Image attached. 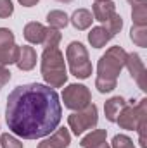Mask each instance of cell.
<instances>
[{
  "label": "cell",
  "mask_w": 147,
  "mask_h": 148,
  "mask_svg": "<svg viewBox=\"0 0 147 148\" xmlns=\"http://www.w3.org/2000/svg\"><path fill=\"white\" fill-rule=\"evenodd\" d=\"M61 33L59 29H54V28H47V33H45V40H43V48H49V47H59V41H61Z\"/></svg>",
  "instance_id": "44dd1931"
},
{
  "label": "cell",
  "mask_w": 147,
  "mask_h": 148,
  "mask_svg": "<svg viewBox=\"0 0 147 148\" xmlns=\"http://www.w3.org/2000/svg\"><path fill=\"white\" fill-rule=\"evenodd\" d=\"M111 38H112V35L107 31L106 26H95L88 33V41H90V45L94 48H102Z\"/></svg>",
  "instance_id": "5bb4252c"
},
{
  "label": "cell",
  "mask_w": 147,
  "mask_h": 148,
  "mask_svg": "<svg viewBox=\"0 0 147 148\" xmlns=\"http://www.w3.org/2000/svg\"><path fill=\"white\" fill-rule=\"evenodd\" d=\"M69 21H71V24H73L78 31H85V29H88V28L92 26L94 16H92V12L87 10V9H78V10L73 12V16L69 17Z\"/></svg>",
  "instance_id": "4fadbf2b"
},
{
  "label": "cell",
  "mask_w": 147,
  "mask_h": 148,
  "mask_svg": "<svg viewBox=\"0 0 147 148\" xmlns=\"http://www.w3.org/2000/svg\"><path fill=\"white\" fill-rule=\"evenodd\" d=\"M126 105V100L123 97H112L104 103V112H106V119L109 122H116L118 114L121 112V109Z\"/></svg>",
  "instance_id": "9a60e30c"
},
{
  "label": "cell",
  "mask_w": 147,
  "mask_h": 148,
  "mask_svg": "<svg viewBox=\"0 0 147 148\" xmlns=\"http://www.w3.org/2000/svg\"><path fill=\"white\" fill-rule=\"evenodd\" d=\"M104 26L107 28V31H109L112 36H116V35L121 31V28H123V19H121V16L114 14L107 23H104Z\"/></svg>",
  "instance_id": "7402d4cb"
},
{
  "label": "cell",
  "mask_w": 147,
  "mask_h": 148,
  "mask_svg": "<svg viewBox=\"0 0 147 148\" xmlns=\"http://www.w3.org/2000/svg\"><path fill=\"white\" fill-rule=\"evenodd\" d=\"M62 102L64 107L69 110H83L88 103H92V93L85 84H68L62 91Z\"/></svg>",
  "instance_id": "8992f818"
},
{
  "label": "cell",
  "mask_w": 147,
  "mask_h": 148,
  "mask_svg": "<svg viewBox=\"0 0 147 148\" xmlns=\"http://www.w3.org/2000/svg\"><path fill=\"white\" fill-rule=\"evenodd\" d=\"M92 148H111V147L107 141H102V143H99V145H95V147H92Z\"/></svg>",
  "instance_id": "f1b7e54d"
},
{
  "label": "cell",
  "mask_w": 147,
  "mask_h": 148,
  "mask_svg": "<svg viewBox=\"0 0 147 148\" xmlns=\"http://www.w3.org/2000/svg\"><path fill=\"white\" fill-rule=\"evenodd\" d=\"M125 67L130 71L132 77L137 81L139 88L140 90H146V66H144L140 55L139 53H128L126 62H125Z\"/></svg>",
  "instance_id": "ba28073f"
},
{
  "label": "cell",
  "mask_w": 147,
  "mask_h": 148,
  "mask_svg": "<svg viewBox=\"0 0 147 148\" xmlns=\"http://www.w3.org/2000/svg\"><path fill=\"white\" fill-rule=\"evenodd\" d=\"M71 143V134L66 127H61V129H55L47 140L40 141L38 148H68Z\"/></svg>",
  "instance_id": "9c48e42d"
},
{
  "label": "cell",
  "mask_w": 147,
  "mask_h": 148,
  "mask_svg": "<svg viewBox=\"0 0 147 148\" xmlns=\"http://www.w3.org/2000/svg\"><path fill=\"white\" fill-rule=\"evenodd\" d=\"M94 21L99 23H107L111 17L116 14V5L111 0H102V2H95L94 3Z\"/></svg>",
  "instance_id": "8fae6325"
},
{
  "label": "cell",
  "mask_w": 147,
  "mask_h": 148,
  "mask_svg": "<svg viewBox=\"0 0 147 148\" xmlns=\"http://www.w3.org/2000/svg\"><path fill=\"white\" fill-rule=\"evenodd\" d=\"M66 59L69 64V71L78 79H87L92 74V62L88 59V52L80 41H71L66 48Z\"/></svg>",
  "instance_id": "277c9868"
},
{
  "label": "cell",
  "mask_w": 147,
  "mask_h": 148,
  "mask_svg": "<svg viewBox=\"0 0 147 148\" xmlns=\"http://www.w3.org/2000/svg\"><path fill=\"white\" fill-rule=\"evenodd\" d=\"M142 114H147V98H142L137 105L133 103V100H130V103L126 102V105L118 114L116 122H118V126L121 129L135 131L137 124H139V119H140Z\"/></svg>",
  "instance_id": "52a82bcc"
},
{
  "label": "cell",
  "mask_w": 147,
  "mask_h": 148,
  "mask_svg": "<svg viewBox=\"0 0 147 148\" xmlns=\"http://www.w3.org/2000/svg\"><path fill=\"white\" fill-rule=\"evenodd\" d=\"M106 138H107L106 129H94L92 133H88L87 136L81 138L80 145H81V148H92L95 145H99V143H102V141H106Z\"/></svg>",
  "instance_id": "e0dca14e"
},
{
  "label": "cell",
  "mask_w": 147,
  "mask_h": 148,
  "mask_svg": "<svg viewBox=\"0 0 147 148\" xmlns=\"http://www.w3.org/2000/svg\"><path fill=\"white\" fill-rule=\"evenodd\" d=\"M42 76L45 83L50 88H61L68 81V73H66V62L64 55L59 50V47H49L43 48L42 53Z\"/></svg>",
  "instance_id": "3957f363"
},
{
  "label": "cell",
  "mask_w": 147,
  "mask_h": 148,
  "mask_svg": "<svg viewBox=\"0 0 147 148\" xmlns=\"http://www.w3.org/2000/svg\"><path fill=\"white\" fill-rule=\"evenodd\" d=\"M62 117V105L54 88L42 83L16 86L7 97L5 122L12 134L38 140L54 133Z\"/></svg>",
  "instance_id": "6da1fadb"
},
{
  "label": "cell",
  "mask_w": 147,
  "mask_h": 148,
  "mask_svg": "<svg viewBox=\"0 0 147 148\" xmlns=\"http://www.w3.org/2000/svg\"><path fill=\"white\" fill-rule=\"evenodd\" d=\"M12 45H16L14 33L9 28H0V48H9Z\"/></svg>",
  "instance_id": "603a6c76"
},
{
  "label": "cell",
  "mask_w": 147,
  "mask_h": 148,
  "mask_svg": "<svg viewBox=\"0 0 147 148\" xmlns=\"http://www.w3.org/2000/svg\"><path fill=\"white\" fill-rule=\"evenodd\" d=\"M99 114H97V105L88 103L83 110H76L68 117V126L73 131V134L80 136L88 129H94L97 126Z\"/></svg>",
  "instance_id": "5b68a950"
},
{
  "label": "cell",
  "mask_w": 147,
  "mask_h": 148,
  "mask_svg": "<svg viewBox=\"0 0 147 148\" xmlns=\"http://www.w3.org/2000/svg\"><path fill=\"white\" fill-rule=\"evenodd\" d=\"M45 33H47V28L37 21H31L24 26V38L31 45H42L45 40Z\"/></svg>",
  "instance_id": "7c38bea8"
},
{
  "label": "cell",
  "mask_w": 147,
  "mask_h": 148,
  "mask_svg": "<svg viewBox=\"0 0 147 148\" xmlns=\"http://www.w3.org/2000/svg\"><path fill=\"white\" fill-rule=\"evenodd\" d=\"M57 2H61V3H69V2H73V0H57Z\"/></svg>",
  "instance_id": "4dcf8cb0"
},
{
  "label": "cell",
  "mask_w": 147,
  "mask_h": 148,
  "mask_svg": "<svg viewBox=\"0 0 147 148\" xmlns=\"http://www.w3.org/2000/svg\"><path fill=\"white\" fill-rule=\"evenodd\" d=\"M14 12V5L10 0H0V19H5L9 16H12Z\"/></svg>",
  "instance_id": "484cf974"
},
{
  "label": "cell",
  "mask_w": 147,
  "mask_h": 148,
  "mask_svg": "<svg viewBox=\"0 0 147 148\" xmlns=\"http://www.w3.org/2000/svg\"><path fill=\"white\" fill-rule=\"evenodd\" d=\"M132 19L135 26H147V2L132 5Z\"/></svg>",
  "instance_id": "ffe728a7"
},
{
  "label": "cell",
  "mask_w": 147,
  "mask_h": 148,
  "mask_svg": "<svg viewBox=\"0 0 147 148\" xmlns=\"http://www.w3.org/2000/svg\"><path fill=\"white\" fill-rule=\"evenodd\" d=\"M47 23H49V28H54V29H62L68 26L69 23V17L64 10H50L47 14Z\"/></svg>",
  "instance_id": "2e32d148"
},
{
  "label": "cell",
  "mask_w": 147,
  "mask_h": 148,
  "mask_svg": "<svg viewBox=\"0 0 147 148\" xmlns=\"http://www.w3.org/2000/svg\"><path fill=\"white\" fill-rule=\"evenodd\" d=\"M0 147L2 148H23V143H21L14 134L3 133V134L0 136Z\"/></svg>",
  "instance_id": "cb8c5ba5"
},
{
  "label": "cell",
  "mask_w": 147,
  "mask_h": 148,
  "mask_svg": "<svg viewBox=\"0 0 147 148\" xmlns=\"http://www.w3.org/2000/svg\"><path fill=\"white\" fill-rule=\"evenodd\" d=\"M112 148H135V145L126 134H116L112 138Z\"/></svg>",
  "instance_id": "d4e9b609"
},
{
  "label": "cell",
  "mask_w": 147,
  "mask_h": 148,
  "mask_svg": "<svg viewBox=\"0 0 147 148\" xmlns=\"http://www.w3.org/2000/svg\"><path fill=\"white\" fill-rule=\"evenodd\" d=\"M10 81V71L5 66H0V90Z\"/></svg>",
  "instance_id": "4316f807"
},
{
  "label": "cell",
  "mask_w": 147,
  "mask_h": 148,
  "mask_svg": "<svg viewBox=\"0 0 147 148\" xmlns=\"http://www.w3.org/2000/svg\"><path fill=\"white\" fill-rule=\"evenodd\" d=\"M126 50L121 48L119 45L109 47L106 53L99 59L97 64V79H95V88L101 93H109L118 84V76L121 74V69L125 67L126 62Z\"/></svg>",
  "instance_id": "7a4b0ae2"
},
{
  "label": "cell",
  "mask_w": 147,
  "mask_h": 148,
  "mask_svg": "<svg viewBox=\"0 0 147 148\" xmlns=\"http://www.w3.org/2000/svg\"><path fill=\"white\" fill-rule=\"evenodd\" d=\"M128 2H130L132 5H137V3H146L147 0H128Z\"/></svg>",
  "instance_id": "f546056e"
},
{
  "label": "cell",
  "mask_w": 147,
  "mask_h": 148,
  "mask_svg": "<svg viewBox=\"0 0 147 148\" xmlns=\"http://www.w3.org/2000/svg\"><path fill=\"white\" fill-rule=\"evenodd\" d=\"M130 40L137 45V47H147V26H132L130 29Z\"/></svg>",
  "instance_id": "d6986e66"
},
{
  "label": "cell",
  "mask_w": 147,
  "mask_h": 148,
  "mask_svg": "<svg viewBox=\"0 0 147 148\" xmlns=\"http://www.w3.org/2000/svg\"><path fill=\"white\" fill-rule=\"evenodd\" d=\"M23 7H33V5H37L38 0H17Z\"/></svg>",
  "instance_id": "83f0119b"
},
{
  "label": "cell",
  "mask_w": 147,
  "mask_h": 148,
  "mask_svg": "<svg viewBox=\"0 0 147 148\" xmlns=\"http://www.w3.org/2000/svg\"><path fill=\"white\" fill-rule=\"evenodd\" d=\"M37 59L38 57L35 48L30 45H23V47H19V57L16 60V66L21 71H31L37 66Z\"/></svg>",
  "instance_id": "30bf717a"
},
{
  "label": "cell",
  "mask_w": 147,
  "mask_h": 148,
  "mask_svg": "<svg viewBox=\"0 0 147 148\" xmlns=\"http://www.w3.org/2000/svg\"><path fill=\"white\" fill-rule=\"evenodd\" d=\"M95 2H102V0H95Z\"/></svg>",
  "instance_id": "1f68e13d"
},
{
  "label": "cell",
  "mask_w": 147,
  "mask_h": 148,
  "mask_svg": "<svg viewBox=\"0 0 147 148\" xmlns=\"http://www.w3.org/2000/svg\"><path fill=\"white\" fill-rule=\"evenodd\" d=\"M19 57V47L17 45H12L9 48H0V66H10V64H16Z\"/></svg>",
  "instance_id": "ac0fdd59"
}]
</instances>
